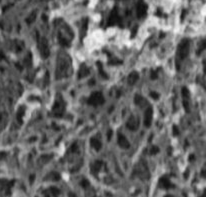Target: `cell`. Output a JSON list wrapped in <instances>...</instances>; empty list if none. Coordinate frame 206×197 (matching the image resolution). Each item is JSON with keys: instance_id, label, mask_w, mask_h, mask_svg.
Wrapping results in <instances>:
<instances>
[{"instance_id": "cell-1", "label": "cell", "mask_w": 206, "mask_h": 197, "mask_svg": "<svg viewBox=\"0 0 206 197\" xmlns=\"http://www.w3.org/2000/svg\"><path fill=\"white\" fill-rule=\"evenodd\" d=\"M188 51H189L188 41H182V42L179 44V47H178V56H179V58L180 59H184L185 57L188 55Z\"/></svg>"}, {"instance_id": "cell-2", "label": "cell", "mask_w": 206, "mask_h": 197, "mask_svg": "<svg viewBox=\"0 0 206 197\" xmlns=\"http://www.w3.org/2000/svg\"><path fill=\"white\" fill-rule=\"evenodd\" d=\"M88 102L92 105H100L104 102V98L100 92H95L90 96Z\"/></svg>"}, {"instance_id": "cell-3", "label": "cell", "mask_w": 206, "mask_h": 197, "mask_svg": "<svg viewBox=\"0 0 206 197\" xmlns=\"http://www.w3.org/2000/svg\"><path fill=\"white\" fill-rule=\"evenodd\" d=\"M153 111H152V108H147L145 111V118H144V124L145 126H150L151 124V121H152V118H153Z\"/></svg>"}, {"instance_id": "cell-4", "label": "cell", "mask_w": 206, "mask_h": 197, "mask_svg": "<svg viewBox=\"0 0 206 197\" xmlns=\"http://www.w3.org/2000/svg\"><path fill=\"white\" fill-rule=\"evenodd\" d=\"M118 143H119L120 146L123 147V148H128V147L130 146L129 141H128L127 139L125 138V136L122 135L121 133L118 134Z\"/></svg>"}, {"instance_id": "cell-5", "label": "cell", "mask_w": 206, "mask_h": 197, "mask_svg": "<svg viewBox=\"0 0 206 197\" xmlns=\"http://www.w3.org/2000/svg\"><path fill=\"white\" fill-rule=\"evenodd\" d=\"M49 54L50 51L49 48H48V44L45 40H43L42 43H41V55L44 57V58H46V57L49 56Z\"/></svg>"}, {"instance_id": "cell-6", "label": "cell", "mask_w": 206, "mask_h": 197, "mask_svg": "<svg viewBox=\"0 0 206 197\" xmlns=\"http://www.w3.org/2000/svg\"><path fill=\"white\" fill-rule=\"evenodd\" d=\"M137 80H138V73H136V72H132L128 76V82H129V84H134Z\"/></svg>"}, {"instance_id": "cell-7", "label": "cell", "mask_w": 206, "mask_h": 197, "mask_svg": "<svg viewBox=\"0 0 206 197\" xmlns=\"http://www.w3.org/2000/svg\"><path fill=\"white\" fill-rule=\"evenodd\" d=\"M91 145L94 147V148L99 149L100 147H101V142L98 141V139H96V138H92L91 139Z\"/></svg>"}, {"instance_id": "cell-8", "label": "cell", "mask_w": 206, "mask_h": 197, "mask_svg": "<svg viewBox=\"0 0 206 197\" xmlns=\"http://www.w3.org/2000/svg\"><path fill=\"white\" fill-rule=\"evenodd\" d=\"M128 128L132 129V130H134V129L137 128V123L135 122L133 118H131V120H129V123H128Z\"/></svg>"}, {"instance_id": "cell-9", "label": "cell", "mask_w": 206, "mask_h": 197, "mask_svg": "<svg viewBox=\"0 0 206 197\" xmlns=\"http://www.w3.org/2000/svg\"><path fill=\"white\" fill-rule=\"evenodd\" d=\"M88 69L85 68V67H82L81 71H80V76H86L87 74H88Z\"/></svg>"}, {"instance_id": "cell-10", "label": "cell", "mask_w": 206, "mask_h": 197, "mask_svg": "<svg viewBox=\"0 0 206 197\" xmlns=\"http://www.w3.org/2000/svg\"><path fill=\"white\" fill-rule=\"evenodd\" d=\"M151 97H152V98H155V99H158V97H159V95L158 94H157V93H155V92H152V93H151Z\"/></svg>"}, {"instance_id": "cell-11", "label": "cell", "mask_w": 206, "mask_h": 197, "mask_svg": "<svg viewBox=\"0 0 206 197\" xmlns=\"http://www.w3.org/2000/svg\"><path fill=\"white\" fill-rule=\"evenodd\" d=\"M173 130H174V134H177V133H178V129L176 128V126L173 127Z\"/></svg>"}, {"instance_id": "cell-12", "label": "cell", "mask_w": 206, "mask_h": 197, "mask_svg": "<svg viewBox=\"0 0 206 197\" xmlns=\"http://www.w3.org/2000/svg\"><path fill=\"white\" fill-rule=\"evenodd\" d=\"M157 151H158V149H157V148H155V149H152V152H157Z\"/></svg>"}]
</instances>
